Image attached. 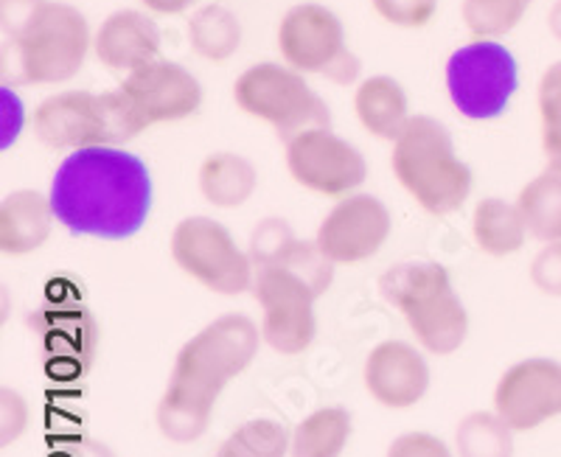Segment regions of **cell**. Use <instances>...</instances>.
Here are the masks:
<instances>
[{
  "instance_id": "6da1fadb",
  "label": "cell",
  "mask_w": 561,
  "mask_h": 457,
  "mask_svg": "<svg viewBox=\"0 0 561 457\" xmlns=\"http://www.w3.org/2000/svg\"><path fill=\"white\" fill-rule=\"evenodd\" d=\"M48 194L65 230L102 242H124L147 225L152 174L129 149L88 147L59 163Z\"/></svg>"
},
{
  "instance_id": "7a4b0ae2",
  "label": "cell",
  "mask_w": 561,
  "mask_h": 457,
  "mask_svg": "<svg viewBox=\"0 0 561 457\" xmlns=\"http://www.w3.org/2000/svg\"><path fill=\"white\" fill-rule=\"evenodd\" d=\"M262 343V325L237 311L222 315L183 343L154 410L160 435L172 444L203 438L222 390L253 365Z\"/></svg>"
},
{
  "instance_id": "3957f363",
  "label": "cell",
  "mask_w": 561,
  "mask_h": 457,
  "mask_svg": "<svg viewBox=\"0 0 561 457\" xmlns=\"http://www.w3.org/2000/svg\"><path fill=\"white\" fill-rule=\"evenodd\" d=\"M93 52V32L77 7L39 0L20 26L3 32V82L62 84Z\"/></svg>"
},
{
  "instance_id": "277c9868",
  "label": "cell",
  "mask_w": 561,
  "mask_h": 457,
  "mask_svg": "<svg viewBox=\"0 0 561 457\" xmlns=\"http://www.w3.org/2000/svg\"><path fill=\"white\" fill-rule=\"evenodd\" d=\"M390 165L415 205L433 216L455 214L472 194V169L455 152L449 129L433 115L410 118L393 140Z\"/></svg>"
},
{
  "instance_id": "5b68a950",
  "label": "cell",
  "mask_w": 561,
  "mask_h": 457,
  "mask_svg": "<svg viewBox=\"0 0 561 457\" xmlns=\"http://www.w3.org/2000/svg\"><path fill=\"white\" fill-rule=\"evenodd\" d=\"M379 293L402 311L415 343L449 356L469 336V311L455 293L449 270L438 261H402L379 278Z\"/></svg>"
},
{
  "instance_id": "8992f818",
  "label": "cell",
  "mask_w": 561,
  "mask_h": 457,
  "mask_svg": "<svg viewBox=\"0 0 561 457\" xmlns=\"http://www.w3.org/2000/svg\"><path fill=\"white\" fill-rule=\"evenodd\" d=\"M233 102L250 118L270 124L287 144L304 129L329 127V107L307 82V73L287 62L250 65L233 82Z\"/></svg>"
},
{
  "instance_id": "52a82bcc",
  "label": "cell",
  "mask_w": 561,
  "mask_h": 457,
  "mask_svg": "<svg viewBox=\"0 0 561 457\" xmlns=\"http://www.w3.org/2000/svg\"><path fill=\"white\" fill-rule=\"evenodd\" d=\"M278 52L289 68L332 84H359L363 62L348 48L343 20L323 3H295L278 23Z\"/></svg>"
},
{
  "instance_id": "ba28073f",
  "label": "cell",
  "mask_w": 561,
  "mask_h": 457,
  "mask_svg": "<svg viewBox=\"0 0 561 457\" xmlns=\"http://www.w3.org/2000/svg\"><path fill=\"white\" fill-rule=\"evenodd\" d=\"M517 88V59L497 39H472L447 59L449 102L469 122L500 118Z\"/></svg>"
},
{
  "instance_id": "9c48e42d",
  "label": "cell",
  "mask_w": 561,
  "mask_h": 457,
  "mask_svg": "<svg viewBox=\"0 0 561 457\" xmlns=\"http://www.w3.org/2000/svg\"><path fill=\"white\" fill-rule=\"evenodd\" d=\"M172 259L208 293L242 295L253 289L255 264L228 228L210 216H185L172 230Z\"/></svg>"
},
{
  "instance_id": "30bf717a",
  "label": "cell",
  "mask_w": 561,
  "mask_h": 457,
  "mask_svg": "<svg viewBox=\"0 0 561 457\" xmlns=\"http://www.w3.org/2000/svg\"><path fill=\"white\" fill-rule=\"evenodd\" d=\"M289 178L300 188L329 199H343L368 180V163L351 140L332 127H312L287 140Z\"/></svg>"
},
{
  "instance_id": "8fae6325",
  "label": "cell",
  "mask_w": 561,
  "mask_h": 457,
  "mask_svg": "<svg viewBox=\"0 0 561 457\" xmlns=\"http://www.w3.org/2000/svg\"><path fill=\"white\" fill-rule=\"evenodd\" d=\"M253 295L262 306V340L275 354H304L314 343L318 295L280 264L255 270Z\"/></svg>"
},
{
  "instance_id": "7c38bea8",
  "label": "cell",
  "mask_w": 561,
  "mask_h": 457,
  "mask_svg": "<svg viewBox=\"0 0 561 457\" xmlns=\"http://www.w3.org/2000/svg\"><path fill=\"white\" fill-rule=\"evenodd\" d=\"M28 325L37 336L48 376L73 381L93 368L102 345V329L96 315L82 300H51L39 306Z\"/></svg>"
},
{
  "instance_id": "4fadbf2b",
  "label": "cell",
  "mask_w": 561,
  "mask_h": 457,
  "mask_svg": "<svg viewBox=\"0 0 561 457\" xmlns=\"http://www.w3.org/2000/svg\"><path fill=\"white\" fill-rule=\"evenodd\" d=\"M393 219L388 205L374 194L354 191L337 199L334 208L323 216L314 242L337 267H354L374 259L390 239Z\"/></svg>"
},
{
  "instance_id": "5bb4252c",
  "label": "cell",
  "mask_w": 561,
  "mask_h": 457,
  "mask_svg": "<svg viewBox=\"0 0 561 457\" xmlns=\"http://www.w3.org/2000/svg\"><path fill=\"white\" fill-rule=\"evenodd\" d=\"M494 413L514 432L539 430L561 415V363L530 356L511 365L494 388Z\"/></svg>"
},
{
  "instance_id": "9a60e30c",
  "label": "cell",
  "mask_w": 561,
  "mask_h": 457,
  "mask_svg": "<svg viewBox=\"0 0 561 457\" xmlns=\"http://www.w3.org/2000/svg\"><path fill=\"white\" fill-rule=\"evenodd\" d=\"M34 138L48 149L110 147V118L104 93L65 90L37 104L32 113Z\"/></svg>"
},
{
  "instance_id": "2e32d148",
  "label": "cell",
  "mask_w": 561,
  "mask_h": 457,
  "mask_svg": "<svg viewBox=\"0 0 561 457\" xmlns=\"http://www.w3.org/2000/svg\"><path fill=\"white\" fill-rule=\"evenodd\" d=\"M118 88L133 102L135 113L147 127L183 122L203 107V84L192 70L169 59H154L133 70Z\"/></svg>"
},
{
  "instance_id": "e0dca14e",
  "label": "cell",
  "mask_w": 561,
  "mask_h": 457,
  "mask_svg": "<svg viewBox=\"0 0 561 457\" xmlns=\"http://www.w3.org/2000/svg\"><path fill=\"white\" fill-rule=\"evenodd\" d=\"M365 390L388 410H408L430 390V365L413 343L385 340L374 345L363 365Z\"/></svg>"
},
{
  "instance_id": "ac0fdd59",
  "label": "cell",
  "mask_w": 561,
  "mask_h": 457,
  "mask_svg": "<svg viewBox=\"0 0 561 457\" xmlns=\"http://www.w3.org/2000/svg\"><path fill=\"white\" fill-rule=\"evenodd\" d=\"M160 28L152 14L140 9H118L107 14L93 34V54L104 68L115 73H133L160 59Z\"/></svg>"
},
{
  "instance_id": "d6986e66",
  "label": "cell",
  "mask_w": 561,
  "mask_h": 457,
  "mask_svg": "<svg viewBox=\"0 0 561 457\" xmlns=\"http://www.w3.org/2000/svg\"><path fill=\"white\" fill-rule=\"evenodd\" d=\"M54 214L51 194L37 188L9 191L0 199V253L32 255L51 239Z\"/></svg>"
},
{
  "instance_id": "ffe728a7",
  "label": "cell",
  "mask_w": 561,
  "mask_h": 457,
  "mask_svg": "<svg viewBox=\"0 0 561 457\" xmlns=\"http://www.w3.org/2000/svg\"><path fill=\"white\" fill-rule=\"evenodd\" d=\"M354 113H357L359 127L379 140L393 144L404 133L410 115L408 93L393 77H368L354 90Z\"/></svg>"
},
{
  "instance_id": "44dd1931",
  "label": "cell",
  "mask_w": 561,
  "mask_h": 457,
  "mask_svg": "<svg viewBox=\"0 0 561 457\" xmlns=\"http://www.w3.org/2000/svg\"><path fill=\"white\" fill-rule=\"evenodd\" d=\"M199 194L208 205L222 210L242 208L255 194L259 172L244 155L237 152H214L199 163L197 172Z\"/></svg>"
},
{
  "instance_id": "7402d4cb",
  "label": "cell",
  "mask_w": 561,
  "mask_h": 457,
  "mask_svg": "<svg viewBox=\"0 0 561 457\" xmlns=\"http://www.w3.org/2000/svg\"><path fill=\"white\" fill-rule=\"evenodd\" d=\"M528 225L517 203L503 197H483L474 205L472 239L485 255L505 259L525 248L528 242Z\"/></svg>"
},
{
  "instance_id": "603a6c76",
  "label": "cell",
  "mask_w": 561,
  "mask_h": 457,
  "mask_svg": "<svg viewBox=\"0 0 561 457\" xmlns=\"http://www.w3.org/2000/svg\"><path fill=\"white\" fill-rule=\"evenodd\" d=\"M354 432V421L345 407H320L289 435V457H340Z\"/></svg>"
},
{
  "instance_id": "cb8c5ba5",
  "label": "cell",
  "mask_w": 561,
  "mask_h": 457,
  "mask_svg": "<svg viewBox=\"0 0 561 457\" xmlns=\"http://www.w3.org/2000/svg\"><path fill=\"white\" fill-rule=\"evenodd\" d=\"M188 45L205 62H228L242 45V23L225 3H205L188 18Z\"/></svg>"
},
{
  "instance_id": "d4e9b609",
  "label": "cell",
  "mask_w": 561,
  "mask_h": 457,
  "mask_svg": "<svg viewBox=\"0 0 561 457\" xmlns=\"http://www.w3.org/2000/svg\"><path fill=\"white\" fill-rule=\"evenodd\" d=\"M528 233L539 242L561 239V169L548 165L545 172L523 185L517 197Z\"/></svg>"
},
{
  "instance_id": "484cf974",
  "label": "cell",
  "mask_w": 561,
  "mask_h": 457,
  "mask_svg": "<svg viewBox=\"0 0 561 457\" xmlns=\"http://www.w3.org/2000/svg\"><path fill=\"white\" fill-rule=\"evenodd\" d=\"M455 455L514 457V430L494 410L469 413L455 430Z\"/></svg>"
},
{
  "instance_id": "4316f807",
  "label": "cell",
  "mask_w": 561,
  "mask_h": 457,
  "mask_svg": "<svg viewBox=\"0 0 561 457\" xmlns=\"http://www.w3.org/2000/svg\"><path fill=\"white\" fill-rule=\"evenodd\" d=\"M287 426L273 419L244 421L230 432L214 457H287L289 455Z\"/></svg>"
},
{
  "instance_id": "83f0119b",
  "label": "cell",
  "mask_w": 561,
  "mask_h": 457,
  "mask_svg": "<svg viewBox=\"0 0 561 457\" xmlns=\"http://www.w3.org/2000/svg\"><path fill=\"white\" fill-rule=\"evenodd\" d=\"M528 0H463L460 18L474 39H497L523 23Z\"/></svg>"
},
{
  "instance_id": "f1b7e54d",
  "label": "cell",
  "mask_w": 561,
  "mask_h": 457,
  "mask_svg": "<svg viewBox=\"0 0 561 457\" xmlns=\"http://www.w3.org/2000/svg\"><path fill=\"white\" fill-rule=\"evenodd\" d=\"M536 107H539V133L548 165L561 169V59L548 65L536 84Z\"/></svg>"
},
{
  "instance_id": "f546056e",
  "label": "cell",
  "mask_w": 561,
  "mask_h": 457,
  "mask_svg": "<svg viewBox=\"0 0 561 457\" xmlns=\"http://www.w3.org/2000/svg\"><path fill=\"white\" fill-rule=\"evenodd\" d=\"M273 264H280V267H287L293 275H298L318 298H323V295L329 293V286H332L334 281V267H337V264L318 248L314 239L312 242H300V239H295V242L284 250V255L275 259Z\"/></svg>"
},
{
  "instance_id": "4dcf8cb0",
  "label": "cell",
  "mask_w": 561,
  "mask_h": 457,
  "mask_svg": "<svg viewBox=\"0 0 561 457\" xmlns=\"http://www.w3.org/2000/svg\"><path fill=\"white\" fill-rule=\"evenodd\" d=\"M295 239H298V236L293 233L289 222H284L280 216H267V219H262V222L253 228V233H250L248 244V253L250 259H253L255 270L267 267L275 259H280L284 250H287Z\"/></svg>"
},
{
  "instance_id": "1f68e13d",
  "label": "cell",
  "mask_w": 561,
  "mask_h": 457,
  "mask_svg": "<svg viewBox=\"0 0 561 457\" xmlns=\"http://www.w3.org/2000/svg\"><path fill=\"white\" fill-rule=\"evenodd\" d=\"M379 18L396 28H424L438 12V0H370Z\"/></svg>"
},
{
  "instance_id": "d6a6232c",
  "label": "cell",
  "mask_w": 561,
  "mask_h": 457,
  "mask_svg": "<svg viewBox=\"0 0 561 457\" xmlns=\"http://www.w3.org/2000/svg\"><path fill=\"white\" fill-rule=\"evenodd\" d=\"M28 401L23 393L12 388H0V446H12L23 438V432L28 430Z\"/></svg>"
},
{
  "instance_id": "836d02e7",
  "label": "cell",
  "mask_w": 561,
  "mask_h": 457,
  "mask_svg": "<svg viewBox=\"0 0 561 457\" xmlns=\"http://www.w3.org/2000/svg\"><path fill=\"white\" fill-rule=\"evenodd\" d=\"M530 284L548 298H561V239L545 242L530 261Z\"/></svg>"
},
{
  "instance_id": "e575fe53",
  "label": "cell",
  "mask_w": 561,
  "mask_h": 457,
  "mask_svg": "<svg viewBox=\"0 0 561 457\" xmlns=\"http://www.w3.org/2000/svg\"><path fill=\"white\" fill-rule=\"evenodd\" d=\"M385 457H458L433 432H404L388 446Z\"/></svg>"
},
{
  "instance_id": "d590c367",
  "label": "cell",
  "mask_w": 561,
  "mask_h": 457,
  "mask_svg": "<svg viewBox=\"0 0 561 457\" xmlns=\"http://www.w3.org/2000/svg\"><path fill=\"white\" fill-rule=\"evenodd\" d=\"M62 457H115V455L107 449V446L102 444V441L77 438V441H70V444L65 446Z\"/></svg>"
},
{
  "instance_id": "8d00e7d4",
  "label": "cell",
  "mask_w": 561,
  "mask_h": 457,
  "mask_svg": "<svg viewBox=\"0 0 561 457\" xmlns=\"http://www.w3.org/2000/svg\"><path fill=\"white\" fill-rule=\"evenodd\" d=\"M144 12L149 14H163V18H174V14H183L197 3V0H138Z\"/></svg>"
},
{
  "instance_id": "74e56055",
  "label": "cell",
  "mask_w": 561,
  "mask_h": 457,
  "mask_svg": "<svg viewBox=\"0 0 561 457\" xmlns=\"http://www.w3.org/2000/svg\"><path fill=\"white\" fill-rule=\"evenodd\" d=\"M548 28H550V34H553V37L561 43V0H556L553 7H550Z\"/></svg>"
},
{
  "instance_id": "f35d334b",
  "label": "cell",
  "mask_w": 561,
  "mask_h": 457,
  "mask_svg": "<svg viewBox=\"0 0 561 457\" xmlns=\"http://www.w3.org/2000/svg\"><path fill=\"white\" fill-rule=\"evenodd\" d=\"M528 3H530V0H528Z\"/></svg>"
}]
</instances>
